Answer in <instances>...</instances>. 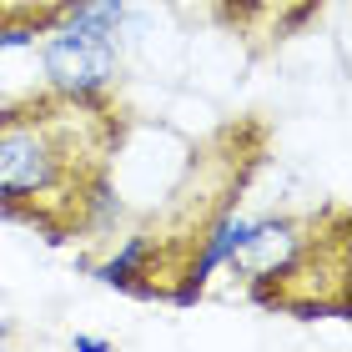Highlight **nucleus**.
I'll use <instances>...</instances> for the list:
<instances>
[{
    "label": "nucleus",
    "instance_id": "1",
    "mask_svg": "<svg viewBox=\"0 0 352 352\" xmlns=\"http://www.w3.org/2000/svg\"><path fill=\"white\" fill-rule=\"evenodd\" d=\"M126 116L106 96L30 91L0 106V212L36 227L45 242H71L111 212V162Z\"/></svg>",
    "mask_w": 352,
    "mask_h": 352
},
{
    "label": "nucleus",
    "instance_id": "2",
    "mask_svg": "<svg viewBox=\"0 0 352 352\" xmlns=\"http://www.w3.org/2000/svg\"><path fill=\"white\" fill-rule=\"evenodd\" d=\"M252 302L272 312H287L297 322H317V317H352V227L342 206L312 217L302 247L287 257L272 277L247 287Z\"/></svg>",
    "mask_w": 352,
    "mask_h": 352
},
{
    "label": "nucleus",
    "instance_id": "3",
    "mask_svg": "<svg viewBox=\"0 0 352 352\" xmlns=\"http://www.w3.org/2000/svg\"><path fill=\"white\" fill-rule=\"evenodd\" d=\"M41 71L51 91L66 96H106L116 81L121 60H116V41H86L71 30H45L41 41Z\"/></svg>",
    "mask_w": 352,
    "mask_h": 352
},
{
    "label": "nucleus",
    "instance_id": "4",
    "mask_svg": "<svg viewBox=\"0 0 352 352\" xmlns=\"http://www.w3.org/2000/svg\"><path fill=\"white\" fill-rule=\"evenodd\" d=\"M206 6H212V21L232 36L282 45L322 10V0H206Z\"/></svg>",
    "mask_w": 352,
    "mask_h": 352
},
{
    "label": "nucleus",
    "instance_id": "5",
    "mask_svg": "<svg viewBox=\"0 0 352 352\" xmlns=\"http://www.w3.org/2000/svg\"><path fill=\"white\" fill-rule=\"evenodd\" d=\"M121 21H126V0H71L56 30H71L86 41H116Z\"/></svg>",
    "mask_w": 352,
    "mask_h": 352
},
{
    "label": "nucleus",
    "instance_id": "6",
    "mask_svg": "<svg viewBox=\"0 0 352 352\" xmlns=\"http://www.w3.org/2000/svg\"><path fill=\"white\" fill-rule=\"evenodd\" d=\"M71 0H0V21H30L41 30H56Z\"/></svg>",
    "mask_w": 352,
    "mask_h": 352
},
{
    "label": "nucleus",
    "instance_id": "7",
    "mask_svg": "<svg viewBox=\"0 0 352 352\" xmlns=\"http://www.w3.org/2000/svg\"><path fill=\"white\" fill-rule=\"evenodd\" d=\"M71 347L76 352H111L116 342H111V338H71Z\"/></svg>",
    "mask_w": 352,
    "mask_h": 352
},
{
    "label": "nucleus",
    "instance_id": "8",
    "mask_svg": "<svg viewBox=\"0 0 352 352\" xmlns=\"http://www.w3.org/2000/svg\"><path fill=\"white\" fill-rule=\"evenodd\" d=\"M0 342H10V327H0Z\"/></svg>",
    "mask_w": 352,
    "mask_h": 352
}]
</instances>
